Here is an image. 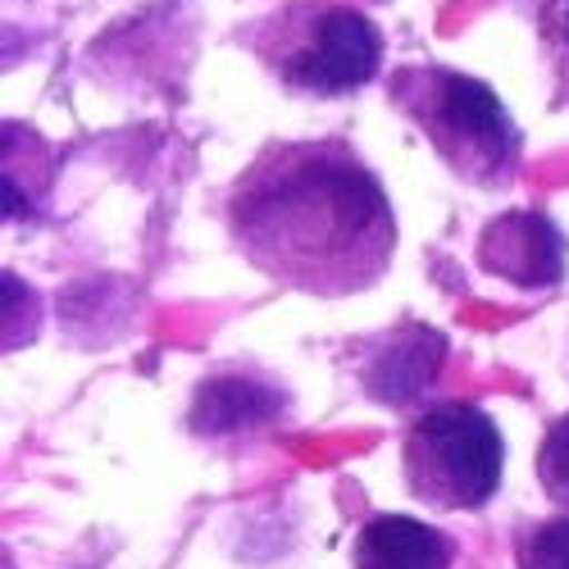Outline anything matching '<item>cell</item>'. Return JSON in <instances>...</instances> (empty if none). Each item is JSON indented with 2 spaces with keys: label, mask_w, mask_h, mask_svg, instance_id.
Listing matches in <instances>:
<instances>
[{
  "label": "cell",
  "mask_w": 569,
  "mask_h": 569,
  "mask_svg": "<svg viewBox=\"0 0 569 569\" xmlns=\"http://www.w3.org/2000/svg\"><path fill=\"white\" fill-rule=\"evenodd\" d=\"M223 223L251 269L319 301L369 292L397 256L383 182L338 137L269 141L232 178Z\"/></svg>",
  "instance_id": "1"
},
{
  "label": "cell",
  "mask_w": 569,
  "mask_h": 569,
  "mask_svg": "<svg viewBox=\"0 0 569 569\" xmlns=\"http://www.w3.org/2000/svg\"><path fill=\"white\" fill-rule=\"evenodd\" d=\"M388 97L460 182L506 192L519 178L525 137L488 82L447 64H406L388 78Z\"/></svg>",
  "instance_id": "2"
},
{
  "label": "cell",
  "mask_w": 569,
  "mask_h": 569,
  "mask_svg": "<svg viewBox=\"0 0 569 569\" xmlns=\"http://www.w3.org/2000/svg\"><path fill=\"white\" fill-rule=\"evenodd\" d=\"M260 64L297 97H351L383 69V32L378 23L338 0H292L247 32Z\"/></svg>",
  "instance_id": "3"
},
{
  "label": "cell",
  "mask_w": 569,
  "mask_h": 569,
  "mask_svg": "<svg viewBox=\"0 0 569 569\" xmlns=\"http://www.w3.org/2000/svg\"><path fill=\"white\" fill-rule=\"evenodd\" d=\"M506 442L497 419L469 401L423 406L401 438V473L419 506L479 510L497 497Z\"/></svg>",
  "instance_id": "4"
},
{
  "label": "cell",
  "mask_w": 569,
  "mask_h": 569,
  "mask_svg": "<svg viewBox=\"0 0 569 569\" xmlns=\"http://www.w3.org/2000/svg\"><path fill=\"white\" fill-rule=\"evenodd\" d=\"M351 373L373 406L410 410L433 388L447 360V338L429 323H392L383 333L351 342Z\"/></svg>",
  "instance_id": "5"
},
{
  "label": "cell",
  "mask_w": 569,
  "mask_h": 569,
  "mask_svg": "<svg viewBox=\"0 0 569 569\" xmlns=\"http://www.w3.org/2000/svg\"><path fill=\"white\" fill-rule=\"evenodd\" d=\"M479 269L519 292H551L569 269L565 228L547 210H506L479 232Z\"/></svg>",
  "instance_id": "6"
},
{
  "label": "cell",
  "mask_w": 569,
  "mask_h": 569,
  "mask_svg": "<svg viewBox=\"0 0 569 569\" xmlns=\"http://www.w3.org/2000/svg\"><path fill=\"white\" fill-rule=\"evenodd\" d=\"M292 397L282 383L256 373V369H219L192 392V410H187V433L223 442V438H247L288 415Z\"/></svg>",
  "instance_id": "7"
},
{
  "label": "cell",
  "mask_w": 569,
  "mask_h": 569,
  "mask_svg": "<svg viewBox=\"0 0 569 569\" xmlns=\"http://www.w3.org/2000/svg\"><path fill=\"white\" fill-rule=\"evenodd\" d=\"M456 542L410 515H373L356 533L351 569H451Z\"/></svg>",
  "instance_id": "8"
},
{
  "label": "cell",
  "mask_w": 569,
  "mask_h": 569,
  "mask_svg": "<svg viewBox=\"0 0 569 569\" xmlns=\"http://www.w3.org/2000/svg\"><path fill=\"white\" fill-rule=\"evenodd\" d=\"M515 569H569V515L533 519L515 533Z\"/></svg>",
  "instance_id": "9"
},
{
  "label": "cell",
  "mask_w": 569,
  "mask_h": 569,
  "mask_svg": "<svg viewBox=\"0 0 569 569\" xmlns=\"http://www.w3.org/2000/svg\"><path fill=\"white\" fill-rule=\"evenodd\" d=\"M538 483L569 515V415L551 419V429L538 447Z\"/></svg>",
  "instance_id": "10"
},
{
  "label": "cell",
  "mask_w": 569,
  "mask_h": 569,
  "mask_svg": "<svg viewBox=\"0 0 569 569\" xmlns=\"http://www.w3.org/2000/svg\"><path fill=\"white\" fill-rule=\"evenodd\" d=\"M542 41H547V56L556 64L560 91L569 101V0H547L542 6Z\"/></svg>",
  "instance_id": "11"
}]
</instances>
